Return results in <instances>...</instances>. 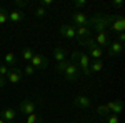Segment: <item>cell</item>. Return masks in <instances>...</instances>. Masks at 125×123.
<instances>
[{"mask_svg":"<svg viewBox=\"0 0 125 123\" xmlns=\"http://www.w3.org/2000/svg\"><path fill=\"white\" fill-rule=\"evenodd\" d=\"M110 22H112V15L108 13H95L94 17L88 19V28L95 30L97 33L98 32H107L108 27H110Z\"/></svg>","mask_w":125,"mask_h":123,"instance_id":"1","label":"cell"},{"mask_svg":"<svg viewBox=\"0 0 125 123\" xmlns=\"http://www.w3.org/2000/svg\"><path fill=\"white\" fill-rule=\"evenodd\" d=\"M63 76H65L67 82H78L82 73H80V68H78L77 63H72V62L67 60V66L63 70Z\"/></svg>","mask_w":125,"mask_h":123,"instance_id":"2","label":"cell"},{"mask_svg":"<svg viewBox=\"0 0 125 123\" xmlns=\"http://www.w3.org/2000/svg\"><path fill=\"white\" fill-rule=\"evenodd\" d=\"M77 65H78V68H80V73H82V75H85V76L92 75V72H90V58H88L87 53H83V52L78 53Z\"/></svg>","mask_w":125,"mask_h":123,"instance_id":"3","label":"cell"},{"mask_svg":"<svg viewBox=\"0 0 125 123\" xmlns=\"http://www.w3.org/2000/svg\"><path fill=\"white\" fill-rule=\"evenodd\" d=\"M108 30H112L115 35H117V33H120V32H125V20H124V17H122L120 13L112 15V22H110Z\"/></svg>","mask_w":125,"mask_h":123,"instance_id":"4","label":"cell"},{"mask_svg":"<svg viewBox=\"0 0 125 123\" xmlns=\"http://www.w3.org/2000/svg\"><path fill=\"white\" fill-rule=\"evenodd\" d=\"M35 108H37V103L33 102V100H22L19 105V110H17V113L20 115H32V113H35Z\"/></svg>","mask_w":125,"mask_h":123,"instance_id":"5","label":"cell"},{"mask_svg":"<svg viewBox=\"0 0 125 123\" xmlns=\"http://www.w3.org/2000/svg\"><path fill=\"white\" fill-rule=\"evenodd\" d=\"M30 65L35 70H45L48 66V58L45 55H42V53H35L32 57V60H30Z\"/></svg>","mask_w":125,"mask_h":123,"instance_id":"6","label":"cell"},{"mask_svg":"<svg viewBox=\"0 0 125 123\" xmlns=\"http://www.w3.org/2000/svg\"><path fill=\"white\" fill-rule=\"evenodd\" d=\"M124 52V43L117 42V40H110V45L107 47V55L108 57H120Z\"/></svg>","mask_w":125,"mask_h":123,"instance_id":"7","label":"cell"},{"mask_svg":"<svg viewBox=\"0 0 125 123\" xmlns=\"http://www.w3.org/2000/svg\"><path fill=\"white\" fill-rule=\"evenodd\" d=\"M22 70H20L19 66H12V68H9V73H7V82L9 83H12V85H15V83H19V82H22Z\"/></svg>","mask_w":125,"mask_h":123,"instance_id":"8","label":"cell"},{"mask_svg":"<svg viewBox=\"0 0 125 123\" xmlns=\"http://www.w3.org/2000/svg\"><path fill=\"white\" fill-rule=\"evenodd\" d=\"M58 33H60L62 37L68 38V40H75V25H72V23H63V25H60Z\"/></svg>","mask_w":125,"mask_h":123,"instance_id":"9","label":"cell"},{"mask_svg":"<svg viewBox=\"0 0 125 123\" xmlns=\"http://www.w3.org/2000/svg\"><path fill=\"white\" fill-rule=\"evenodd\" d=\"M94 40H95L97 47H100L102 50L110 45V35H108V32H98L95 37H94Z\"/></svg>","mask_w":125,"mask_h":123,"instance_id":"10","label":"cell"},{"mask_svg":"<svg viewBox=\"0 0 125 123\" xmlns=\"http://www.w3.org/2000/svg\"><path fill=\"white\" fill-rule=\"evenodd\" d=\"M72 22L75 27H88V17L83 12H75L72 15Z\"/></svg>","mask_w":125,"mask_h":123,"instance_id":"11","label":"cell"},{"mask_svg":"<svg viewBox=\"0 0 125 123\" xmlns=\"http://www.w3.org/2000/svg\"><path fill=\"white\" fill-rule=\"evenodd\" d=\"M73 105L78 106V108H92V100L87 96V95H77L73 98Z\"/></svg>","mask_w":125,"mask_h":123,"instance_id":"12","label":"cell"},{"mask_svg":"<svg viewBox=\"0 0 125 123\" xmlns=\"http://www.w3.org/2000/svg\"><path fill=\"white\" fill-rule=\"evenodd\" d=\"M90 35H92V30L88 28V27H75V40H77L78 43L83 42L85 38H88Z\"/></svg>","mask_w":125,"mask_h":123,"instance_id":"13","label":"cell"},{"mask_svg":"<svg viewBox=\"0 0 125 123\" xmlns=\"http://www.w3.org/2000/svg\"><path fill=\"white\" fill-rule=\"evenodd\" d=\"M17 110H15V108H3V110H2V112H0V118H2V120H5V122H13V120H15V118H17Z\"/></svg>","mask_w":125,"mask_h":123,"instance_id":"14","label":"cell"},{"mask_svg":"<svg viewBox=\"0 0 125 123\" xmlns=\"http://www.w3.org/2000/svg\"><path fill=\"white\" fill-rule=\"evenodd\" d=\"M107 106H108V110H110L112 115H117V116H118V115L122 113V110H124V102H122V100H117V102L112 100V102L107 103Z\"/></svg>","mask_w":125,"mask_h":123,"instance_id":"15","label":"cell"},{"mask_svg":"<svg viewBox=\"0 0 125 123\" xmlns=\"http://www.w3.org/2000/svg\"><path fill=\"white\" fill-rule=\"evenodd\" d=\"M52 57L55 58V62H57V63H62V62H65V60H67V52H65V48L57 47V48H53Z\"/></svg>","mask_w":125,"mask_h":123,"instance_id":"16","label":"cell"},{"mask_svg":"<svg viewBox=\"0 0 125 123\" xmlns=\"http://www.w3.org/2000/svg\"><path fill=\"white\" fill-rule=\"evenodd\" d=\"M25 19V13H23V10H12V12H9V20L10 22H13V23H19V22H22V20Z\"/></svg>","mask_w":125,"mask_h":123,"instance_id":"17","label":"cell"},{"mask_svg":"<svg viewBox=\"0 0 125 123\" xmlns=\"http://www.w3.org/2000/svg\"><path fill=\"white\" fill-rule=\"evenodd\" d=\"M17 55L13 53V52H9V53H5V57H3V63L7 66H15L17 65Z\"/></svg>","mask_w":125,"mask_h":123,"instance_id":"18","label":"cell"},{"mask_svg":"<svg viewBox=\"0 0 125 123\" xmlns=\"http://www.w3.org/2000/svg\"><path fill=\"white\" fill-rule=\"evenodd\" d=\"M104 53H105V52H104V50H102L100 47H95V48H90L87 55H88V58L92 57L94 60H102V57H104Z\"/></svg>","mask_w":125,"mask_h":123,"instance_id":"19","label":"cell"},{"mask_svg":"<svg viewBox=\"0 0 125 123\" xmlns=\"http://www.w3.org/2000/svg\"><path fill=\"white\" fill-rule=\"evenodd\" d=\"M104 70V62L102 60H92L90 62V72L92 73H98Z\"/></svg>","mask_w":125,"mask_h":123,"instance_id":"20","label":"cell"},{"mask_svg":"<svg viewBox=\"0 0 125 123\" xmlns=\"http://www.w3.org/2000/svg\"><path fill=\"white\" fill-rule=\"evenodd\" d=\"M95 112H97V115H98L100 118H105V116H108V115H110V110H108V106H107V103L95 106Z\"/></svg>","mask_w":125,"mask_h":123,"instance_id":"21","label":"cell"},{"mask_svg":"<svg viewBox=\"0 0 125 123\" xmlns=\"http://www.w3.org/2000/svg\"><path fill=\"white\" fill-rule=\"evenodd\" d=\"M23 123H43V118L39 116L37 113H32V115H27V118L23 120Z\"/></svg>","mask_w":125,"mask_h":123,"instance_id":"22","label":"cell"},{"mask_svg":"<svg viewBox=\"0 0 125 123\" xmlns=\"http://www.w3.org/2000/svg\"><path fill=\"white\" fill-rule=\"evenodd\" d=\"M33 55H35V52H33V50H32L30 47H25L23 50H22V58H23L25 62H30Z\"/></svg>","mask_w":125,"mask_h":123,"instance_id":"23","label":"cell"},{"mask_svg":"<svg viewBox=\"0 0 125 123\" xmlns=\"http://www.w3.org/2000/svg\"><path fill=\"white\" fill-rule=\"evenodd\" d=\"M20 70H22V75H25V76H32L33 73H35V68L30 65V63H25Z\"/></svg>","mask_w":125,"mask_h":123,"instance_id":"24","label":"cell"},{"mask_svg":"<svg viewBox=\"0 0 125 123\" xmlns=\"http://www.w3.org/2000/svg\"><path fill=\"white\" fill-rule=\"evenodd\" d=\"M80 45L87 47L88 50H90V48H95V47H97V43H95V40H94V37H92V35H90L88 38H85L83 42H80Z\"/></svg>","mask_w":125,"mask_h":123,"instance_id":"25","label":"cell"},{"mask_svg":"<svg viewBox=\"0 0 125 123\" xmlns=\"http://www.w3.org/2000/svg\"><path fill=\"white\" fill-rule=\"evenodd\" d=\"M7 22H9V10L0 7V25L7 23Z\"/></svg>","mask_w":125,"mask_h":123,"instance_id":"26","label":"cell"},{"mask_svg":"<svg viewBox=\"0 0 125 123\" xmlns=\"http://www.w3.org/2000/svg\"><path fill=\"white\" fill-rule=\"evenodd\" d=\"M47 9H42V7H39V9H35V17L37 19H43V17H47Z\"/></svg>","mask_w":125,"mask_h":123,"instance_id":"27","label":"cell"},{"mask_svg":"<svg viewBox=\"0 0 125 123\" xmlns=\"http://www.w3.org/2000/svg\"><path fill=\"white\" fill-rule=\"evenodd\" d=\"M104 120H105V123H120L118 116H117V115H112V113L108 115V116H105Z\"/></svg>","mask_w":125,"mask_h":123,"instance_id":"28","label":"cell"},{"mask_svg":"<svg viewBox=\"0 0 125 123\" xmlns=\"http://www.w3.org/2000/svg\"><path fill=\"white\" fill-rule=\"evenodd\" d=\"M7 73H9V66L2 62V63H0V76H2V78H5V76H7Z\"/></svg>","mask_w":125,"mask_h":123,"instance_id":"29","label":"cell"},{"mask_svg":"<svg viewBox=\"0 0 125 123\" xmlns=\"http://www.w3.org/2000/svg\"><path fill=\"white\" fill-rule=\"evenodd\" d=\"M85 5H87L85 0H77V2H73V7H75V9H83Z\"/></svg>","mask_w":125,"mask_h":123,"instance_id":"30","label":"cell"},{"mask_svg":"<svg viewBox=\"0 0 125 123\" xmlns=\"http://www.w3.org/2000/svg\"><path fill=\"white\" fill-rule=\"evenodd\" d=\"M27 5H29V3H27V2H22V0H17V2H15V7H17V10L25 9Z\"/></svg>","mask_w":125,"mask_h":123,"instance_id":"31","label":"cell"},{"mask_svg":"<svg viewBox=\"0 0 125 123\" xmlns=\"http://www.w3.org/2000/svg\"><path fill=\"white\" fill-rule=\"evenodd\" d=\"M65 66H67V60H65V62H62V63H57V72H58V73H63Z\"/></svg>","mask_w":125,"mask_h":123,"instance_id":"32","label":"cell"},{"mask_svg":"<svg viewBox=\"0 0 125 123\" xmlns=\"http://www.w3.org/2000/svg\"><path fill=\"white\" fill-rule=\"evenodd\" d=\"M50 5H53L52 0H40V7H42V9H47V7H50Z\"/></svg>","mask_w":125,"mask_h":123,"instance_id":"33","label":"cell"},{"mask_svg":"<svg viewBox=\"0 0 125 123\" xmlns=\"http://www.w3.org/2000/svg\"><path fill=\"white\" fill-rule=\"evenodd\" d=\"M115 40H117V42H120V43H124V40H125V32H120V33H117Z\"/></svg>","mask_w":125,"mask_h":123,"instance_id":"34","label":"cell"},{"mask_svg":"<svg viewBox=\"0 0 125 123\" xmlns=\"http://www.w3.org/2000/svg\"><path fill=\"white\" fill-rule=\"evenodd\" d=\"M122 5H124V2H120V0H114L112 2V7H115V9H120Z\"/></svg>","mask_w":125,"mask_h":123,"instance_id":"35","label":"cell"},{"mask_svg":"<svg viewBox=\"0 0 125 123\" xmlns=\"http://www.w3.org/2000/svg\"><path fill=\"white\" fill-rule=\"evenodd\" d=\"M5 85H7V80L0 76V90H2V88H3V86H5Z\"/></svg>","mask_w":125,"mask_h":123,"instance_id":"36","label":"cell"},{"mask_svg":"<svg viewBox=\"0 0 125 123\" xmlns=\"http://www.w3.org/2000/svg\"><path fill=\"white\" fill-rule=\"evenodd\" d=\"M0 123H7V122H5V120H2V118H0Z\"/></svg>","mask_w":125,"mask_h":123,"instance_id":"37","label":"cell"},{"mask_svg":"<svg viewBox=\"0 0 125 123\" xmlns=\"http://www.w3.org/2000/svg\"><path fill=\"white\" fill-rule=\"evenodd\" d=\"M7 123H17V122H15V120H13V122H7Z\"/></svg>","mask_w":125,"mask_h":123,"instance_id":"38","label":"cell"},{"mask_svg":"<svg viewBox=\"0 0 125 123\" xmlns=\"http://www.w3.org/2000/svg\"><path fill=\"white\" fill-rule=\"evenodd\" d=\"M70 123H75V122H70Z\"/></svg>","mask_w":125,"mask_h":123,"instance_id":"39","label":"cell"},{"mask_svg":"<svg viewBox=\"0 0 125 123\" xmlns=\"http://www.w3.org/2000/svg\"><path fill=\"white\" fill-rule=\"evenodd\" d=\"M82 123H87V122H82Z\"/></svg>","mask_w":125,"mask_h":123,"instance_id":"40","label":"cell"}]
</instances>
